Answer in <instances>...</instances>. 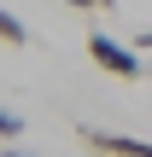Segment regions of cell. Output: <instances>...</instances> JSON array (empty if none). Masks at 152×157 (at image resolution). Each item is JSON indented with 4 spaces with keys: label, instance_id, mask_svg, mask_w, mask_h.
Wrapping results in <instances>:
<instances>
[{
    "label": "cell",
    "instance_id": "1",
    "mask_svg": "<svg viewBox=\"0 0 152 157\" xmlns=\"http://www.w3.org/2000/svg\"><path fill=\"white\" fill-rule=\"evenodd\" d=\"M88 58H94L105 76H117V82H141V76H146V64H141L123 41H111V35H100V29L88 35Z\"/></svg>",
    "mask_w": 152,
    "mask_h": 157
},
{
    "label": "cell",
    "instance_id": "2",
    "mask_svg": "<svg viewBox=\"0 0 152 157\" xmlns=\"http://www.w3.org/2000/svg\"><path fill=\"white\" fill-rule=\"evenodd\" d=\"M82 140L100 157H152V140H135V134H111V128H82Z\"/></svg>",
    "mask_w": 152,
    "mask_h": 157
},
{
    "label": "cell",
    "instance_id": "3",
    "mask_svg": "<svg viewBox=\"0 0 152 157\" xmlns=\"http://www.w3.org/2000/svg\"><path fill=\"white\" fill-rule=\"evenodd\" d=\"M0 41H6V47H23V41H29V29H23L6 6H0Z\"/></svg>",
    "mask_w": 152,
    "mask_h": 157
},
{
    "label": "cell",
    "instance_id": "4",
    "mask_svg": "<svg viewBox=\"0 0 152 157\" xmlns=\"http://www.w3.org/2000/svg\"><path fill=\"white\" fill-rule=\"evenodd\" d=\"M23 134V117L18 111H0V140H18Z\"/></svg>",
    "mask_w": 152,
    "mask_h": 157
},
{
    "label": "cell",
    "instance_id": "5",
    "mask_svg": "<svg viewBox=\"0 0 152 157\" xmlns=\"http://www.w3.org/2000/svg\"><path fill=\"white\" fill-rule=\"evenodd\" d=\"M70 6H94V12H111L117 0H70Z\"/></svg>",
    "mask_w": 152,
    "mask_h": 157
},
{
    "label": "cell",
    "instance_id": "6",
    "mask_svg": "<svg viewBox=\"0 0 152 157\" xmlns=\"http://www.w3.org/2000/svg\"><path fill=\"white\" fill-rule=\"evenodd\" d=\"M0 157H29V151H0Z\"/></svg>",
    "mask_w": 152,
    "mask_h": 157
}]
</instances>
